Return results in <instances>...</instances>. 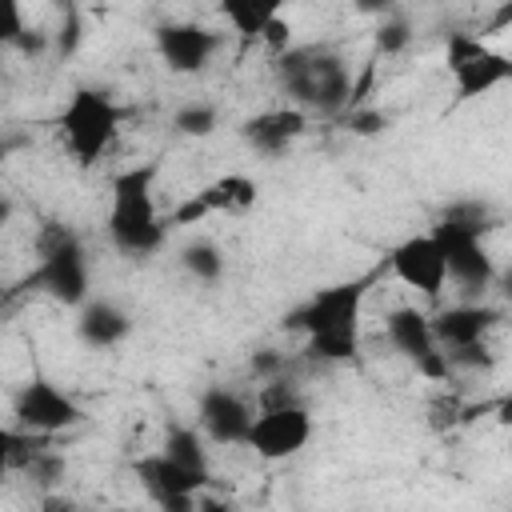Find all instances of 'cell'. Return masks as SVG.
I'll return each mask as SVG.
<instances>
[{
	"label": "cell",
	"mask_w": 512,
	"mask_h": 512,
	"mask_svg": "<svg viewBox=\"0 0 512 512\" xmlns=\"http://www.w3.org/2000/svg\"><path fill=\"white\" fill-rule=\"evenodd\" d=\"M4 160H8V144H0V164H4Z\"/></svg>",
	"instance_id": "cell-37"
},
{
	"label": "cell",
	"mask_w": 512,
	"mask_h": 512,
	"mask_svg": "<svg viewBox=\"0 0 512 512\" xmlns=\"http://www.w3.org/2000/svg\"><path fill=\"white\" fill-rule=\"evenodd\" d=\"M156 452H164L168 460H176L192 472H208V448H204V436L192 424H168Z\"/></svg>",
	"instance_id": "cell-20"
},
{
	"label": "cell",
	"mask_w": 512,
	"mask_h": 512,
	"mask_svg": "<svg viewBox=\"0 0 512 512\" xmlns=\"http://www.w3.org/2000/svg\"><path fill=\"white\" fill-rule=\"evenodd\" d=\"M80 12L76 8H64V16H60V28L52 32V48L60 52V56H72L76 48H80Z\"/></svg>",
	"instance_id": "cell-29"
},
{
	"label": "cell",
	"mask_w": 512,
	"mask_h": 512,
	"mask_svg": "<svg viewBox=\"0 0 512 512\" xmlns=\"http://www.w3.org/2000/svg\"><path fill=\"white\" fill-rule=\"evenodd\" d=\"M476 416V408H468L456 392H440L432 404H428V424H432V432H448V428H456V424H468Z\"/></svg>",
	"instance_id": "cell-26"
},
{
	"label": "cell",
	"mask_w": 512,
	"mask_h": 512,
	"mask_svg": "<svg viewBox=\"0 0 512 512\" xmlns=\"http://www.w3.org/2000/svg\"><path fill=\"white\" fill-rule=\"evenodd\" d=\"M444 64H448L456 100L488 96L492 88L512 80V60L504 52H496L492 44H484V36H476V32H448Z\"/></svg>",
	"instance_id": "cell-6"
},
{
	"label": "cell",
	"mask_w": 512,
	"mask_h": 512,
	"mask_svg": "<svg viewBox=\"0 0 512 512\" xmlns=\"http://www.w3.org/2000/svg\"><path fill=\"white\" fill-rule=\"evenodd\" d=\"M20 476H28L36 488H60V480L68 476V460L48 444V440H40L36 448H32V456L20 464Z\"/></svg>",
	"instance_id": "cell-22"
},
{
	"label": "cell",
	"mask_w": 512,
	"mask_h": 512,
	"mask_svg": "<svg viewBox=\"0 0 512 512\" xmlns=\"http://www.w3.org/2000/svg\"><path fill=\"white\" fill-rule=\"evenodd\" d=\"M172 128H176L180 136H192V140L212 136V132L220 128V108L208 104V100H188V104H180V108L172 112Z\"/></svg>",
	"instance_id": "cell-23"
},
{
	"label": "cell",
	"mask_w": 512,
	"mask_h": 512,
	"mask_svg": "<svg viewBox=\"0 0 512 512\" xmlns=\"http://www.w3.org/2000/svg\"><path fill=\"white\" fill-rule=\"evenodd\" d=\"M384 332H388V344H392L400 356H408L412 364H416L420 356L436 352L432 328H428V312H420V308H412V304L392 308V312L384 316Z\"/></svg>",
	"instance_id": "cell-18"
},
{
	"label": "cell",
	"mask_w": 512,
	"mask_h": 512,
	"mask_svg": "<svg viewBox=\"0 0 512 512\" xmlns=\"http://www.w3.org/2000/svg\"><path fill=\"white\" fill-rule=\"evenodd\" d=\"M388 272L404 284V288H412V292H420L424 300H440L444 296V288H448V264H444V252H440V244L432 240V232H416V236H408V240H400L392 252H388Z\"/></svg>",
	"instance_id": "cell-11"
},
{
	"label": "cell",
	"mask_w": 512,
	"mask_h": 512,
	"mask_svg": "<svg viewBox=\"0 0 512 512\" xmlns=\"http://www.w3.org/2000/svg\"><path fill=\"white\" fill-rule=\"evenodd\" d=\"M112 512H128V508H112Z\"/></svg>",
	"instance_id": "cell-38"
},
{
	"label": "cell",
	"mask_w": 512,
	"mask_h": 512,
	"mask_svg": "<svg viewBox=\"0 0 512 512\" xmlns=\"http://www.w3.org/2000/svg\"><path fill=\"white\" fill-rule=\"evenodd\" d=\"M436 224H444V228H456V232H468V236H488L496 224H500V212L488 204V200H452L440 216H436Z\"/></svg>",
	"instance_id": "cell-19"
},
{
	"label": "cell",
	"mask_w": 512,
	"mask_h": 512,
	"mask_svg": "<svg viewBox=\"0 0 512 512\" xmlns=\"http://www.w3.org/2000/svg\"><path fill=\"white\" fill-rule=\"evenodd\" d=\"M220 32L196 24V20H180V24H160L156 28V52L172 72H204L208 60L220 52Z\"/></svg>",
	"instance_id": "cell-14"
},
{
	"label": "cell",
	"mask_w": 512,
	"mask_h": 512,
	"mask_svg": "<svg viewBox=\"0 0 512 512\" xmlns=\"http://www.w3.org/2000/svg\"><path fill=\"white\" fill-rule=\"evenodd\" d=\"M372 44H376L380 56H400L412 44V24L404 16H384L372 32Z\"/></svg>",
	"instance_id": "cell-27"
},
{
	"label": "cell",
	"mask_w": 512,
	"mask_h": 512,
	"mask_svg": "<svg viewBox=\"0 0 512 512\" xmlns=\"http://www.w3.org/2000/svg\"><path fill=\"white\" fill-rule=\"evenodd\" d=\"M280 8L272 0H224L220 4V16L232 24L236 36L244 40H260V32L268 28V20L276 16Z\"/></svg>",
	"instance_id": "cell-21"
},
{
	"label": "cell",
	"mask_w": 512,
	"mask_h": 512,
	"mask_svg": "<svg viewBox=\"0 0 512 512\" xmlns=\"http://www.w3.org/2000/svg\"><path fill=\"white\" fill-rule=\"evenodd\" d=\"M248 372L256 376V384L280 380V376H284V356H280L276 348H260V352H252V360H248Z\"/></svg>",
	"instance_id": "cell-30"
},
{
	"label": "cell",
	"mask_w": 512,
	"mask_h": 512,
	"mask_svg": "<svg viewBox=\"0 0 512 512\" xmlns=\"http://www.w3.org/2000/svg\"><path fill=\"white\" fill-rule=\"evenodd\" d=\"M128 332L132 316L112 300H84L76 312V336L88 348H116L120 340H128Z\"/></svg>",
	"instance_id": "cell-17"
},
{
	"label": "cell",
	"mask_w": 512,
	"mask_h": 512,
	"mask_svg": "<svg viewBox=\"0 0 512 512\" xmlns=\"http://www.w3.org/2000/svg\"><path fill=\"white\" fill-rule=\"evenodd\" d=\"M388 112L384 108H372V104H352L348 112H344V128L352 132V136H380V132H388Z\"/></svg>",
	"instance_id": "cell-28"
},
{
	"label": "cell",
	"mask_w": 512,
	"mask_h": 512,
	"mask_svg": "<svg viewBox=\"0 0 512 512\" xmlns=\"http://www.w3.org/2000/svg\"><path fill=\"white\" fill-rule=\"evenodd\" d=\"M8 220H12V200H8L4 192H0V232L8 228Z\"/></svg>",
	"instance_id": "cell-36"
},
{
	"label": "cell",
	"mask_w": 512,
	"mask_h": 512,
	"mask_svg": "<svg viewBox=\"0 0 512 512\" xmlns=\"http://www.w3.org/2000/svg\"><path fill=\"white\" fill-rule=\"evenodd\" d=\"M180 268L192 276V280H220L224 276V252L212 244V240H192L184 252H180Z\"/></svg>",
	"instance_id": "cell-24"
},
{
	"label": "cell",
	"mask_w": 512,
	"mask_h": 512,
	"mask_svg": "<svg viewBox=\"0 0 512 512\" xmlns=\"http://www.w3.org/2000/svg\"><path fill=\"white\" fill-rule=\"evenodd\" d=\"M12 416H16V428L32 432V436H56V432L84 424V408L48 376H32L16 388Z\"/></svg>",
	"instance_id": "cell-7"
},
{
	"label": "cell",
	"mask_w": 512,
	"mask_h": 512,
	"mask_svg": "<svg viewBox=\"0 0 512 512\" xmlns=\"http://www.w3.org/2000/svg\"><path fill=\"white\" fill-rule=\"evenodd\" d=\"M308 132V116L292 104L284 108H264L256 116H248L240 124V140L256 152V156H284L300 136Z\"/></svg>",
	"instance_id": "cell-16"
},
{
	"label": "cell",
	"mask_w": 512,
	"mask_h": 512,
	"mask_svg": "<svg viewBox=\"0 0 512 512\" xmlns=\"http://www.w3.org/2000/svg\"><path fill=\"white\" fill-rule=\"evenodd\" d=\"M252 416H256L252 404L240 392L224 388V384L204 388L200 400H196V432H204L212 444H224V448L244 444V436L252 428Z\"/></svg>",
	"instance_id": "cell-13"
},
{
	"label": "cell",
	"mask_w": 512,
	"mask_h": 512,
	"mask_svg": "<svg viewBox=\"0 0 512 512\" xmlns=\"http://www.w3.org/2000/svg\"><path fill=\"white\" fill-rule=\"evenodd\" d=\"M48 440V436H32V432H20V428H4L0 424V484L8 480V472H20V464L32 456V448Z\"/></svg>",
	"instance_id": "cell-25"
},
{
	"label": "cell",
	"mask_w": 512,
	"mask_h": 512,
	"mask_svg": "<svg viewBox=\"0 0 512 512\" xmlns=\"http://www.w3.org/2000/svg\"><path fill=\"white\" fill-rule=\"evenodd\" d=\"M276 80L304 116H336L352 108V68L328 44H292L276 56Z\"/></svg>",
	"instance_id": "cell-3"
},
{
	"label": "cell",
	"mask_w": 512,
	"mask_h": 512,
	"mask_svg": "<svg viewBox=\"0 0 512 512\" xmlns=\"http://www.w3.org/2000/svg\"><path fill=\"white\" fill-rule=\"evenodd\" d=\"M36 272L28 276L32 288H40L44 296H52L64 308H80L88 300V256L80 236L68 224H40L36 232Z\"/></svg>",
	"instance_id": "cell-4"
},
{
	"label": "cell",
	"mask_w": 512,
	"mask_h": 512,
	"mask_svg": "<svg viewBox=\"0 0 512 512\" xmlns=\"http://www.w3.org/2000/svg\"><path fill=\"white\" fill-rule=\"evenodd\" d=\"M260 44H264L272 56H284V52L292 48V24H288V20L276 12V16L268 20V28L260 32Z\"/></svg>",
	"instance_id": "cell-32"
},
{
	"label": "cell",
	"mask_w": 512,
	"mask_h": 512,
	"mask_svg": "<svg viewBox=\"0 0 512 512\" xmlns=\"http://www.w3.org/2000/svg\"><path fill=\"white\" fill-rule=\"evenodd\" d=\"M496 320H500V308L460 300V304H448L436 316H428V328H432V344L440 352H460L468 344H484L488 332L496 328Z\"/></svg>",
	"instance_id": "cell-15"
},
{
	"label": "cell",
	"mask_w": 512,
	"mask_h": 512,
	"mask_svg": "<svg viewBox=\"0 0 512 512\" xmlns=\"http://www.w3.org/2000/svg\"><path fill=\"white\" fill-rule=\"evenodd\" d=\"M428 232L440 244L444 264H448V280L460 284V292H484V288H492L496 260L488 256V248H484L480 236H468V232H456V228H444V224H432Z\"/></svg>",
	"instance_id": "cell-12"
},
{
	"label": "cell",
	"mask_w": 512,
	"mask_h": 512,
	"mask_svg": "<svg viewBox=\"0 0 512 512\" xmlns=\"http://www.w3.org/2000/svg\"><path fill=\"white\" fill-rule=\"evenodd\" d=\"M132 476L160 512H192L196 496L208 492V484H212V472H192V468L168 460L164 452H148V456L132 460Z\"/></svg>",
	"instance_id": "cell-8"
},
{
	"label": "cell",
	"mask_w": 512,
	"mask_h": 512,
	"mask_svg": "<svg viewBox=\"0 0 512 512\" xmlns=\"http://www.w3.org/2000/svg\"><path fill=\"white\" fill-rule=\"evenodd\" d=\"M20 56H44L48 48H52V32H44V28H28L24 24V32H20V40L12 44Z\"/></svg>",
	"instance_id": "cell-33"
},
{
	"label": "cell",
	"mask_w": 512,
	"mask_h": 512,
	"mask_svg": "<svg viewBox=\"0 0 512 512\" xmlns=\"http://www.w3.org/2000/svg\"><path fill=\"white\" fill-rule=\"evenodd\" d=\"M120 124H124V108L100 88H76L56 120L60 140L76 164H96L112 148Z\"/></svg>",
	"instance_id": "cell-5"
},
{
	"label": "cell",
	"mask_w": 512,
	"mask_h": 512,
	"mask_svg": "<svg viewBox=\"0 0 512 512\" xmlns=\"http://www.w3.org/2000/svg\"><path fill=\"white\" fill-rule=\"evenodd\" d=\"M156 164H128L112 176V200H108V240L124 256H152L168 240V216L156 208Z\"/></svg>",
	"instance_id": "cell-2"
},
{
	"label": "cell",
	"mask_w": 512,
	"mask_h": 512,
	"mask_svg": "<svg viewBox=\"0 0 512 512\" xmlns=\"http://www.w3.org/2000/svg\"><path fill=\"white\" fill-rule=\"evenodd\" d=\"M368 276L340 280L328 288H316L300 308L284 316L288 332L304 336V356L320 364H348L360 352V316L368 296Z\"/></svg>",
	"instance_id": "cell-1"
},
{
	"label": "cell",
	"mask_w": 512,
	"mask_h": 512,
	"mask_svg": "<svg viewBox=\"0 0 512 512\" xmlns=\"http://www.w3.org/2000/svg\"><path fill=\"white\" fill-rule=\"evenodd\" d=\"M40 512H80L72 500H64V496H48L44 504H40Z\"/></svg>",
	"instance_id": "cell-35"
},
{
	"label": "cell",
	"mask_w": 512,
	"mask_h": 512,
	"mask_svg": "<svg viewBox=\"0 0 512 512\" xmlns=\"http://www.w3.org/2000/svg\"><path fill=\"white\" fill-rule=\"evenodd\" d=\"M24 32V8L16 0H0V52L12 48Z\"/></svg>",
	"instance_id": "cell-31"
},
{
	"label": "cell",
	"mask_w": 512,
	"mask_h": 512,
	"mask_svg": "<svg viewBox=\"0 0 512 512\" xmlns=\"http://www.w3.org/2000/svg\"><path fill=\"white\" fill-rule=\"evenodd\" d=\"M192 512H240V504L228 500V496H216V492H200Z\"/></svg>",
	"instance_id": "cell-34"
},
{
	"label": "cell",
	"mask_w": 512,
	"mask_h": 512,
	"mask_svg": "<svg viewBox=\"0 0 512 512\" xmlns=\"http://www.w3.org/2000/svg\"><path fill=\"white\" fill-rule=\"evenodd\" d=\"M260 200V184L244 172H224L216 180H208L204 188H196L188 200H180L168 216V228H184V224H200L208 216H240L248 208H256Z\"/></svg>",
	"instance_id": "cell-10"
},
{
	"label": "cell",
	"mask_w": 512,
	"mask_h": 512,
	"mask_svg": "<svg viewBox=\"0 0 512 512\" xmlns=\"http://www.w3.org/2000/svg\"><path fill=\"white\" fill-rule=\"evenodd\" d=\"M0 64H4V52H0Z\"/></svg>",
	"instance_id": "cell-39"
},
{
	"label": "cell",
	"mask_w": 512,
	"mask_h": 512,
	"mask_svg": "<svg viewBox=\"0 0 512 512\" xmlns=\"http://www.w3.org/2000/svg\"><path fill=\"white\" fill-rule=\"evenodd\" d=\"M312 440V412L304 404L284 408H256L252 428L244 436V448H252L260 460H292Z\"/></svg>",
	"instance_id": "cell-9"
}]
</instances>
